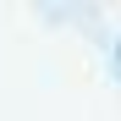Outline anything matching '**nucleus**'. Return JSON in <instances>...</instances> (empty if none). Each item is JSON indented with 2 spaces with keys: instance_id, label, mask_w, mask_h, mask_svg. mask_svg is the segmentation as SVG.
I'll list each match as a JSON object with an SVG mask.
<instances>
[{
  "instance_id": "nucleus-1",
  "label": "nucleus",
  "mask_w": 121,
  "mask_h": 121,
  "mask_svg": "<svg viewBox=\"0 0 121 121\" xmlns=\"http://www.w3.org/2000/svg\"><path fill=\"white\" fill-rule=\"evenodd\" d=\"M116 66H121V39H116Z\"/></svg>"
}]
</instances>
